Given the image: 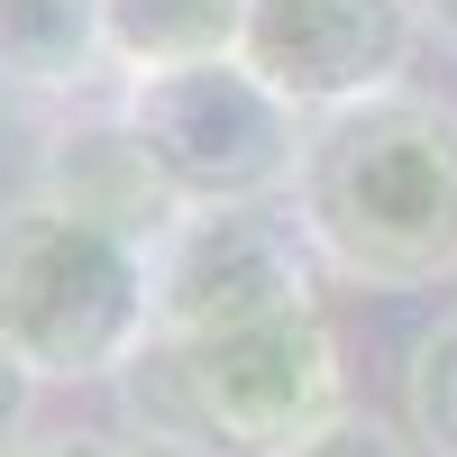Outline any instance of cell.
Masks as SVG:
<instances>
[{
	"mask_svg": "<svg viewBox=\"0 0 457 457\" xmlns=\"http://www.w3.org/2000/svg\"><path fill=\"white\" fill-rule=\"evenodd\" d=\"M293 220L338 284L421 293L457 275V110L439 92H375L312 120L293 174Z\"/></svg>",
	"mask_w": 457,
	"mask_h": 457,
	"instance_id": "cell-1",
	"label": "cell"
},
{
	"mask_svg": "<svg viewBox=\"0 0 457 457\" xmlns=\"http://www.w3.org/2000/svg\"><path fill=\"white\" fill-rule=\"evenodd\" d=\"M120 411L137 439L174 457H284L348 411L338 329L320 302H302L211 338H146L120 375Z\"/></svg>",
	"mask_w": 457,
	"mask_h": 457,
	"instance_id": "cell-2",
	"label": "cell"
},
{
	"mask_svg": "<svg viewBox=\"0 0 457 457\" xmlns=\"http://www.w3.org/2000/svg\"><path fill=\"white\" fill-rule=\"evenodd\" d=\"M0 338L46 385H120L156 338V256L55 193L0 202Z\"/></svg>",
	"mask_w": 457,
	"mask_h": 457,
	"instance_id": "cell-3",
	"label": "cell"
},
{
	"mask_svg": "<svg viewBox=\"0 0 457 457\" xmlns=\"http://www.w3.org/2000/svg\"><path fill=\"white\" fill-rule=\"evenodd\" d=\"M120 120L137 129L146 165L165 174V193L183 211L193 202H293L302 146H312V120H302L247 55L129 73Z\"/></svg>",
	"mask_w": 457,
	"mask_h": 457,
	"instance_id": "cell-4",
	"label": "cell"
},
{
	"mask_svg": "<svg viewBox=\"0 0 457 457\" xmlns=\"http://www.w3.org/2000/svg\"><path fill=\"white\" fill-rule=\"evenodd\" d=\"M156 256V338H211L320 302V247L293 202H193L165 220Z\"/></svg>",
	"mask_w": 457,
	"mask_h": 457,
	"instance_id": "cell-5",
	"label": "cell"
},
{
	"mask_svg": "<svg viewBox=\"0 0 457 457\" xmlns=\"http://www.w3.org/2000/svg\"><path fill=\"white\" fill-rule=\"evenodd\" d=\"M421 0H247L238 55L275 83L302 120L357 110L394 92L421 55Z\"/></svg>",
	"mask_w": 457,
	"mask_h": 457,
	"instance_id": "cell-6",
	"label": "cell"
},
{
	"mask_svg": "<svg viewBox=\"0 0 457 457\" xmlns=\"http://www.w3.org/2000/svg\"><path fill=\"white\" fill-rule=\"evenodd\" d=\"M37 193H55L64 211H83V220L129 228V238H146V247H156V238H165V220L183 211V202L165 193V174L146 165L137 129L120 120V101L92 110V120H73V129H55L46 165H37Z\"/></svg>",
	"mask_w": 457,
	"mask_h": 457,
	"instance_id": "cell-7",
	"label": "cell"
},
{
	"mask_svg": "<svg viewBox=\"0 0 457 457\" xmlns=\"http://www.w3.org/2000/svg\"><path fill=\"white\" fill-rule=\"evenodd\" d=\"M101 73H120L101 0H0V92L83 101Z\"/></svg>",
	"mask_w": 457,
	"mask_h": 457,
	"instance_id": "cell-8",
	"label": "cell"
},
{
	"mask_svg": "<svg viewBox=\"0 0 457 457\" xmlns=\"http://www.w3.org/2000/svg\"><path fill=\"white\" fill-rule=\"evenodd\" d=\"M110 10V55L129 73H165V64H211L238 55L247 37V0H101Z\"/></svg>",
	"mask_w": 457,
	"mask_h": 457,
	"instance_id": "cell-9",
	"label": "cell"
},
{
	"mask_svg": "<svg viewBox=\"0 0 457 457\" xmlns=\"http://www.w3.org/2000/svg\"><path fill=\"white\" fill-rule=\"evenodd\" d=\"M403 421L421 457H457V312H439L403 357Z\"/></svg>",
	"mask_w": 457,
	"mask_h": 457,
	"instance_id": "cell-10",
	"label": "cell"
},
{
	"mask_svg": "<svg viewBox=\"0 0 457 457\" xmlns=\"http://www.w3.org/2000/svg\"><path fill=\"white\" fill-rule=\"evenodd\" d=\"M284 457H421V439H403L394 421H375V411H338V421H320L312 439H293Z\"/></svg>",
	"mask_w": 457,
	"mask_h": 457,
	"instance_id": "cell-11",
	"label": "cell"
},
{
	"mask_svg": "<svg viewBox=\"0 0 457 457\" xmlns=\"http://www.w3.org/2000/svg\"><path fill=\"white\" fill-rule=\"evenodd\" d=\"M37 385H46V375H37L10 338H0V457H19L28 448V421H37Z\"/></svg>",
	"mask_w": 457,
	"mask_h": 457,
	"instance_id": "cell-12",
	"label": "cell"
},
{
	"mask_svg": "<svg viewBox=\"0 0 457 457\" xmlns=\"http://www.w3.org/2000/svg\"><path fill=\"white\" fill-rule=\"evenodd\" d=\"M19 457H146L129 439H101V430H46V439H28Z\"/></svg>",
	"mask_w": 457,
	"mask_h": 457,
	"instance_id": "cell-13",
	"label": "cell"
},
{
	"mask_svg": "<svg viewBox=\"0 0 457 457\" xmlns=\"http://www.w3.org/2000/svg\"><path fill=\"white\" fill-rule=\"evenodd\" d=\"M421 28H430V37H439V46L457 55V0H421Z\"/></svg>",
	"mask_w": 457,
	"mask_h": 457,
	"instance_id": "cell-14",
	"label": "cell"
}]
</instances>
